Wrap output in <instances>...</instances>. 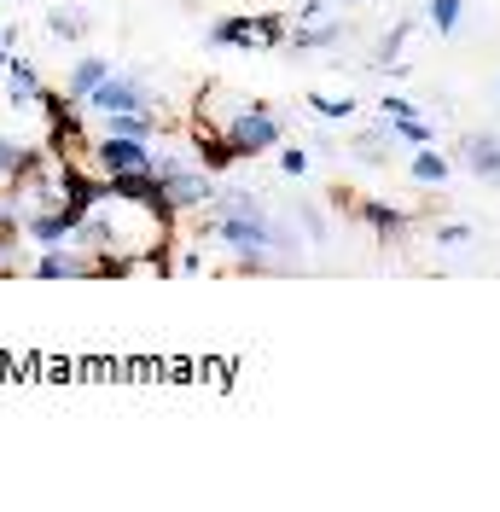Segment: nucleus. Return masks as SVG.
Wrapping results in <instances>:
<instances>
[{
    "mask_svg": "<svg viewBox=\"0 0 500 512\" xmlns=\"http://www.w3.org/2000/svg\"><path fill=\"white\" fill-rule=\"evenodd\" d=\"M285 35H291L285 12H256V18H221V24H210L216 47H285Z\"/></svg>",
    "mask_w": 500,
    "mask_h": 512,
    "instance_id": "obj_1",
    "label": "nucleus"
},
{
    "mask_svg": "<svg viewBox=\"0 0 500 512\" xmlns=\"http://www.w3.org/2000/svg\"><path fill=\"white\" fill-rule=\"evenodd\" d=\"M227 140H233L239 163H245V158H262V152H274V146H280V117H274V111H268L262 99H250L245 111L233 117Z\"/></svg>",
    "mask_w": 500,
    "mask_h": 512,
    "instance_id": "obj_2",
    "label": "nucleus"
},
{
    "mask_svg": "<svg viewBox=\"0 0 500 512\" xmlns=\"http://www.w3.org/2000/svg\"><path fill=\"white\" fill-rule=\"evenodd\" d=\"M82 105H88V111H99V117H105V111H157L152 88H146L140 76H117V70H111V76H105V82H99Z\"/></svg>",
    "mask_w": 500,
    "mask_h": 512,
    "instance_id": "obj_3",
    "label": "nucleus"
},
{
    "mask_svg": "<svg viewBox=\"0 0 500 512\" xmlns=\"http://www.w3.org/2000/svg\"><path fill=\"white\" fill-rule=\"evenodd\" d=\"M94 152L105 175H146L152 169V140H134V134H99Z\"/></svg>",
    "mask_w": 500,
    "mask_h": 512,
    "instance_id": "obj_4",
    "label": "nucleus"
},
{
    "mask_svg": "<svg viewBox=\"0 0 500 512\" xmlns=\"http://www.w3.org/2000/svg\"><path fill=\"white\" fill-rule=\"evenodd\" d=\"M460 163H466L477 181L500 187V140L495 134H460Z\"/></svg>",
    "mask_w": 500,
    "mask_h": 512,
    "instance_id": "obj_5",
    "label": "nucleus"
},
{
    "mask_svg": "<svg viewBox=\"0 0 500 512\" xmlns=\"http://www.w3.org/2000/svg\"><path fill=\"white\" fill-rule=\"evenodd\" d=\"M407 175H413L419 187H442V181L454 175V163L442 158L437 146H419V152H413V163H407Z\"/></svg>",
    "mask_w": 500,
    "mask_h": 512,
    "instance_id": "obj_6",
    "label": "nucleus"
},
{
    "mask_svg": "<svg viewBox=\"0 0 500 512\" xmlns=\"http://www.w3.org/2000/svg\"><path fill=\"white\" fill-rule=\"evenodd\" d=\"M355 216H361V222H373L384 239H390V233H402V227L413 222V210H396V204H384V198H361V210H355Z\"/></svg>",
    "mask_w": 500,
    "mask_h": 512,
    "instance_id": "obj_7",
    "label": "nucleus"
},
{
    "mask_svg": "<svg viewBox=\"0 0 500 512\" xmlns=\"http://www.w3.org/2000/svg\"><path fill=\"white\" fill-rule=\"evenodd\" d=\"M6 94H12V105H35V94H41V76H35L30 59H6Z\"/></svg>",
    "mask_w": 500,
    "mask_h": 512,
    "instance_id": "obj_8",
    "label": "nucleus"
},
{
    "mask_svg": "<svg viewBox=\"0 0 500 512\" xmlns=\"http://www.w3.org/2000/svg\"><path fill=\"white\" fill-rule=\"evenodd\" d=\"M338 35H344V24H291V35H285V47L291 53H314V47H338Z\"/></svg>",
    "mask_w": 500,
    "mask_h": 512,
    "instance_id": "obj_9",
    "label": "nucleus"
},
{
    "mask_svg": "<svg viewBox=\"0 0 500 512\" xmlns=\"http://www.w3.org/2000/svg\"><path fill=\"white\" fill-rule=\"evenodd\" d=\"M35 163H41V152L35 146H18V140H0V181H24Z\"/></svg>",
    "mask_w": 500,
    "mask_h": 512,
    "instance_id": "obj_10",
    "label": "nucleus"
},
{
    "mask_svg": "<svg viewBox=\"0 0 500 512\" xmlns=\"http://www.w3.org/2000/svg\"><path fill=\"white\" fill-rule=\"evenodd\" d=\"M47 30H53V41H82V35H88V12L53 6V12H47Z\"/></svg>",
    "mask_w": 500,
    "mask_h": 512,
    "instance_id": "obj_11",
    "label": "nucleus"
},
{
    "mask_svg": "<svg viewBox=\"0 0 500 512\" xmlns=\"http://www.w3.org/2000/svg\"><path fill=\"white\" fill-rule=\"evenodd\" d=\"M105 76H111V64H105V59H82L76 70H70V99L82 105V99L94 94V88L105 82Z\"/></svg>",
    "mask_w": 500,
    "mask_h": 512,
    "instance_id": "obj_12",
    "label": "nucleus"
},
{
    "mask_svg": "<svg viewBox=\"0 0 500 512\" xmlns=\"http://www.w3.org/2000/svg\"><path fill=\"white\" fill-rule=\"evenodd\" d=\"M425 18H431V30H437V35H454V30H460V18H466V0H431V6H425Z\"/></svg>",
    "mask_w": 500,
    "mask_h": 512,
    "instance_id": "obj_13",
    "label": "nucleus"
},
{
    "mask_svg": "<svg viewBox=\"0 0 500 512\" xmlns=\"http://www.w3.org/2000/svg\"><path fill=\"white\" fill-rule=\"evenodd\" d=\"M384 128H390V134H402L407 146H437V128L425 123L419 111H413V117H396V123H384Z\"/></svg>",
    "mask_w": 500,
    "mask_h": 512,
    "instance_id": "obj_14",
    "label": "nucleus"
},
{
    "mask_svg": "<svg viewBox=\"0 0 500 512\" xmlns=\"http://www.w3.org/2000/svg\"><path fill=\"white\" fill-rule=\"evenodd\" d=\"M309 111H320L326 123H344L355 117V99H332V94H309Z\"/></svg>",
    "mask_w": 500,
    "mask_h": 512,
    "instance_id": "obj_15",
    "label": "nucleus"
},
{
    "mask_svg": "<svg viewBox=\"0 0 500 512\" xmlns=\"http://www.w3.org/2000/svg\"><path fill=\"white\" fill-rule=\"evenodd\" d=\"M407 35H413V24H396V30L384 35V41H378V64H396V59H402Z\"/></svg>",
    "mask_w": 500,
    "mask_h": 512,
    "instance_id": "obj_16",
    "label": "nucleus"
},
{
    "mask_svg": "<svg viewBox=\"0 0 500 512\" xmlns=\"http://www.w3.org/2000/svg\"><path fill=\"white\" fill-rule=\"evenodd\" d=\"M280 175L303 181V175H309V152H303V146H280Z\"/></svg>",
    "mask_w": 500,
    "mask_h": 512,
    "instance_id": "obj_17",
    "label": "nucleus"
},
{
    "mask_svg": "<svg viewBox=\"0 0 500 512\" xmlns=\"http://www.w3.org/2000/svg\"><path fill=\"white\" fill-rule=\"evenodd\" d=\"M297 222H303V233H309L314 245H326V216H320L314 204H297Z\"/></svg>",
    "mask_w": 500,
    "mask_h": 512,
    "instance_id": "obj_18",
    "label": "nucleus"
},
{
    "mask_svg": "<svg viewBox=\"0 0 500 512\" xmlns=\"http://www.w3.org/2000/svg\"><path fill=\"white\" fill-rule=\"evenodd\" d=\"M437 245H471V227L466 222H442L437 227Z\"/></svg>",
    "mask_w": 500,
    "mask_h": 512,
    "instance_id": "obj_19",
    "label": "nucleus"
},
{
    "mask_svg": "<svg viewBox=\"0 0 500 512\" xmlns=\"http://www.w3.org/2000/svg\"><path fill=\"white\" fill-rule=\"evenodd\" d=\"M355 158L378 163V158H384V134H361V140H355Z\"/></svg>",
    "mask_w": 500,
    "mask_h": 512,
    "instance_id": "obj_20",
    "label": "nucleus"
},
{
    "mask_svg": "<svg viewBox=\"0 0 500 512\" xmlns=\"http://www.w3.org/2000/svg\"><path fill=\"white\" fill-rule=\"evenodd\" d=\"M326 6H355V0H326Z\"/></svg>",
    "mask_w": 500,
    "mask_h": 512,
    "instance_id": "obj_21",
    "label": "nucleus"
}]
</instances>
